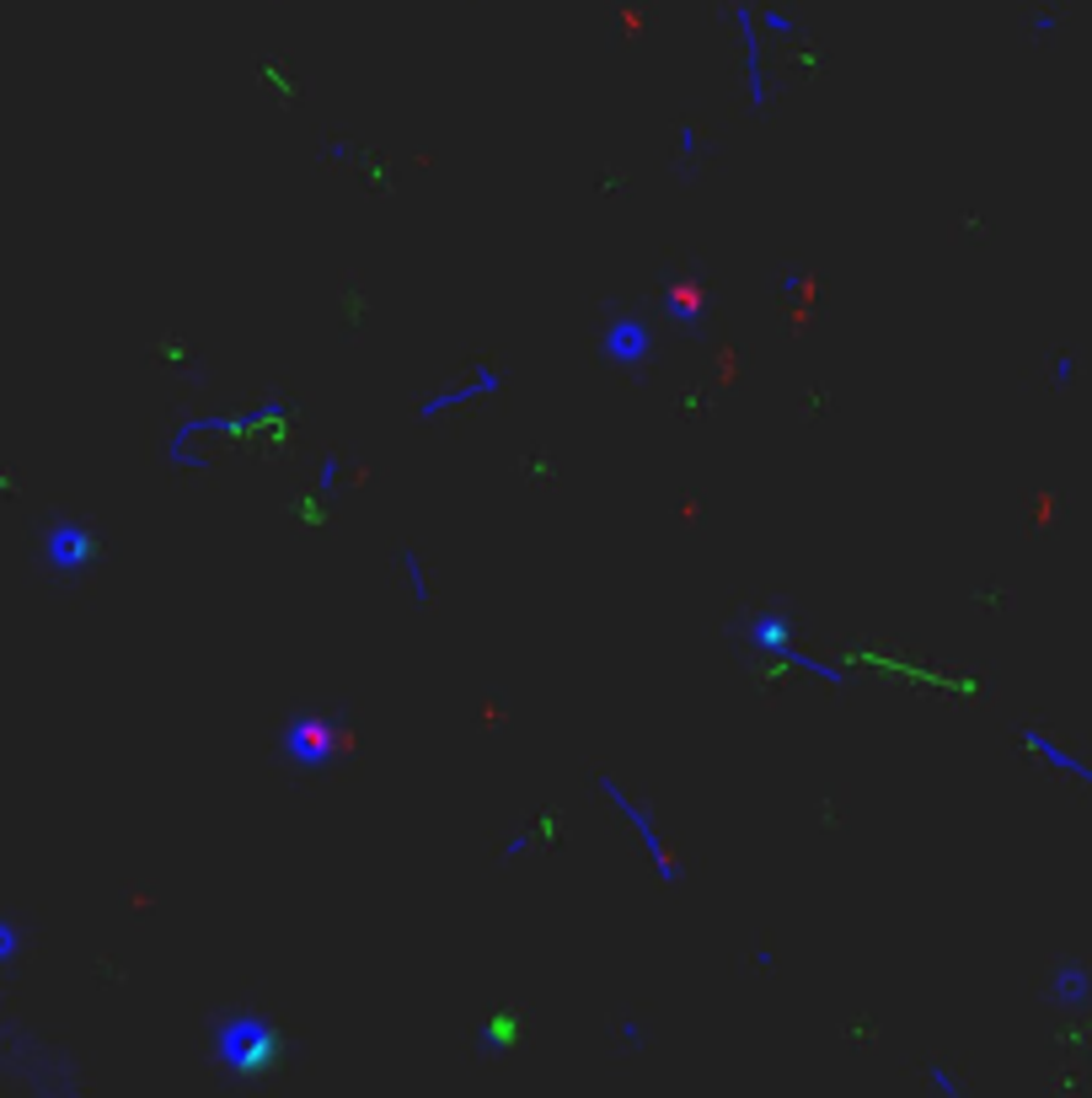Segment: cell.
Instances as JSON below:
<instances>
[{
  "label": "cell",
  "mask_w": 1092,
  "mask_h": 1098,
  "mask_svg": "<svg viewBox=\"0 0 1092 1098\" xmlns=\"http://www.w3.org/2000/svg\"><path fill=\"white\" fill-rule=\"evenodd\" d=\"M279 418H290V402H284V396H268V402H257V407H247V413H209V418H183V424L167 435V466H177V472H204V466H209V455L220 451V446L242 440L247 429L279 424Z\"/></svg>",
  "instance_id": "6da1fadb"
},
{
  "label": "cell",
  "mask_w": 1092,
  "mask_h": 1098,
  "mask_svg": "<svg viewBox=\"0 0 1092 1098\" xmlns=\"http://www.w3.org/2000/svg\"><path fill=\"white\" fill-rule=\"evenodd\" d=\"M670 156H675V167L680 172H697L702 167V156H707V139H702V130L686 119V124H675V139H670Z\"/></svg>",
  "instance_id": "7c38bea8"
},
{
  "label": "cell",
  "mask_w": 1092,
  "mask_h": 1098,
  "mask_svg": "<svg viewBox=\"0 0 1092 1098\" xmlns=\"http://www.w3.org/2000/svg\"><path fill=\"white\" fill-rule=\"evenodd\" d=\"M11 949H16V927H11V922H0V960H5Z\"/></svg>",
  "instance_id": "2e32d148"
},
{
  "label": "cell",
  "mask_w": 1092,
  "mask_h": 1098,
  "mask_svg": "<svg viewBox=\"0 0 1092 1098\" xmlns=\"http://www.w3.org/2000/svg\"><path fill=\"white\" fill-rule=\"evenodd\" d=\"M734 638L750 648V654H761V659H782V654L803 648V633H798V622H793L787 611H776V606H761V611L739 617V633H734Z\"/></svg>",
  "instance_id": "ba28073f"
},
{
  "label": "cell",
  "mask_w": 1092,
  "mask_h": 1098,
  "mask_svg": "<svg viewBox=\"0 0 1092 1098\" xmlns=\"http://www.w3.org/2000/svg\"><path fill=\"white\" fill-rule=\"evenodd\" d=\"M391 558H396V569H402V580H407V600H413V606H429V600H434V574H429V558H424L418 547H396Z\"/></svg>",
  "instance_id": "30bf717a"
},
{
  "label": "cell",
  "mask_w": 1092,
  "mask_h": 1098,
  "mask_svg": "<svg viewBox=\"0 0 1092 1098\" xmlns=\"http://www.w3.org/2000/svg\"><path fill=\"white\" fill-rule=\"evenodd\" d=\"M589 788L605 798V809L622 820V831L638 841V852L648 857V868H653L664 884H680V879H686V863H680V852L670 846L664 820L653 815V804H648L642 793H633V782H622L616 772H589Z\"/></svg>",
  "instance_id": "7a4b0ae2"
},
{
  "label": "cell",
  "mask_w": 1092,
  "mask_h": 1098,
  "mask_svg": "<svg viewBox=\"0 0 1092 1098\" xmlns=\"http://www.w3.org/2000/svg\"><path fill=\"white\" fill-rule=\"evenodd\" d=\"M504 381H510L504 365H477V370H466L461 381H445V387H434L429 396H418L413 418H418V424H445L455 413H471V407L493 402V396L504 391Z\"/></svg>",
  "instance_id": "5b68a950"
},
{
  "label": "cell",
  "mask_w": 1092,
  "mask_h": 1098,
  "mask_svg": "<svg viewBox=\"0 0 1092 1098\" xmlns=\"http://www.w3.org/2000/svg\"><path fill=\"white\" fill-rule=\"evenodd\" d=\"M97 552H102V541H97L81 520H54V525L44 530V547H38L44 569L60 574V580H81V574L97 563Z\"/></svg>",
  "instance_id": "8992f818"
},
{
  "label": "cell",
  "mask_w": 1092,
  "mask_h": 1098,
  "mask_svg": "<svg viewBox=\"0 0 1092 1098\" xmlns=\"http://www.w3.org/2000/svg\"><path fill=\"white\" fill-rule=\"evenodd\" d=\"M761 27H766L771 44H798V38L809 33L803 16H793L787 5H771V0H761Z\"/></svg>",
  "instance_id": "8fae6325"
},
{
  "label": "cell",
  "mask_w": 1092,
  "mask_h": 1098,
  "mask_svg": "<svg viewBox=\"0 0 1092 1098\" xmlns=\"http://www.w3.org/2000/svg\"><path fill=\"white\" fill-rule=\"evenodd\" d=\"M1055 27H1060V16H1055V11H1039V16H1033V38H1050Z\"/></svg>",
  "instance_id": "9a60e30c"
},
{
  "label": "cell",
  "mask_w": 1092,
  "mask_h": 1098,
  "mask_svg": "<svg viewBox=\"0 0 1092 1098\" xmlns=\"http://www.w3.org/2000/svg\"><path fill=\"white\" fill-rule=\"evenodd\" d=\"M273 756L284 772H332L343 756V718L332 712H290L273 734Z\"/></svg>",
  "instance_id": "3957f363"
},
{
  "label": "cell",
  "mask_w": 1092,
  "mask_h": 1098,
  "mask_svg": "<svg viewBox=\"0 0 1092 1098\" xmlns=\"http://www.w3.org/2000/svg\"><path fill=\"white\" fill-rule=\"evenodd\" d=\"M653 354V327L638 312H611V322L600 327V359L616 365V370H633L638 376Z\"/></svg>",
  "instance_id": "52a82bcc"
},
{
  "label": "cell",
  "mask_w": 1092,
  "mask_h": 1098,
  "mask_svg": "<svg viewBox=\"0 0 1092 1098\" xmlns=\"http://www.w3.org/2000/svg\"><path fill=\"white\" fill-rule=\"evenodd\" d=\"M1018 745H1023V756L1033 761V767H1044V772H1055V777H1071V782H1082V788L1092 793V756L1071 751V745H1060V740L1044 734V729H1023Z\"/></svg>",
  "instance_id": "9c48e42d"
},
{
  "label": "cell",
  "mask_w": 1092,
  "mask_h": 1098,
  "mask_svg": "<svg viewBox=\"0 0 1092 1098\" xmlns=\"http://www.w3.org/2000/svg\"><path fill=\"white\" fill-rule=\"evenodd\" d=\"M1050 370H1055V387H1071L1077 381V354H1055Z\"/></svg>",
  "instance_id": "5bb4252c"
},
{
  "label": "cell",
  "mask_w": 1092,
  "mask_h": 1098,
  "mask_svg": "<svg viewBox=\"0 0 1092 1098\" xmlns=\"http://www.w3.org/2000/svg\"><path fill=\"white\" fill-rule=\"evenodd\" d=\"M734 38H739V86H745V108L750 119L771 113V54H766V27H761V0H734Z\"/></svg>",
  "instance_id": "277c9868"
},
{
  "label": "cell",
  "mask_w": 1092,
  "mask_h": 1098,
  "mask_svg": "<svg viewBox=\"0 0 1092 1098\" xmlns=\"http://www.w3.org/2000/svg\"><path fill=\"white\" fill-rule=\"evenodd\" d=\"M1050 991H1055V997H1066V1002H1088L1092 975L1077 965V960H1066V965H1055V980H1050Z\"/></svg>",
  "instance_id": "4fadbf2b"
}]
</instances>
